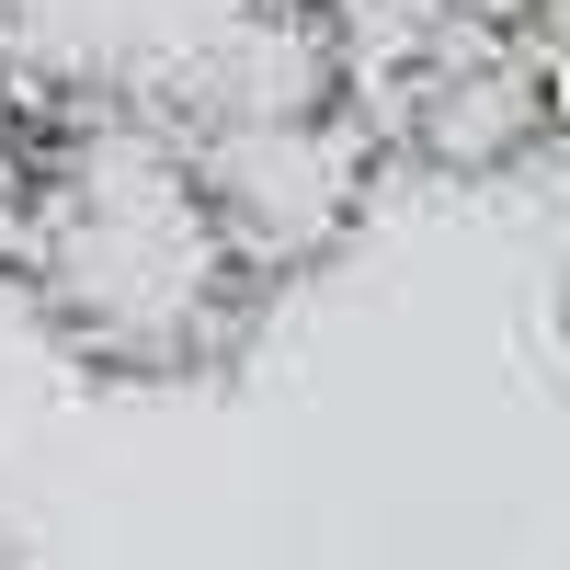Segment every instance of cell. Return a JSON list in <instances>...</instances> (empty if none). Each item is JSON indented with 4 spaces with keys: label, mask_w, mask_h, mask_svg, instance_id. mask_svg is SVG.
<instances>
[{
    "label": "cell",
    "mask_w": 570,
    "mask_h": 570,
    "mask_svg": "<svg viewBox=\"0 0 570 570\" xmlns=\"http://www.w3.org/2000/svg\"><path fill=\"white\" fill-rule=\"evenodd\" d=\"M12 285L104 376H195L240 343L263 297L206 217L171 115L149 104H69L23 126Z\"/></svg>",
    "instance_id": "6da1fadb"
},
{
    "label": "cell",
    "mask_w": 570,
    "mask_h": 570,
    "mask_svg": "<svg viewBox=\"0 0 570 570\" xmlns=\"http://www.w3.org/2000/svg\"><path fill=\"white\" fill-rule=\"evenodd\" d=\"M171 137H183L195 195L228 228V252H240L252 285L320 274L365 228L376 137L354 126L308 12H252L217 58H195V80L171 104Z\"/></svg>",
    "instance_id": "7a4b0ae2"
},
{
    "label": "cell",
    "mask_w": 570,
    "mask_h": 570,
    "mask_svg": "<svg viewBox=\"0 0 570 570\" xmlns=\"http://www.w3.org/2000/svg\"><path fill=\"white\" fill-rule=\"evenodd\" d=\"M513 46L548 91V126H570V0H513Z\"/></svg>",
    "instance_id": "3957f363"
},
{
    "label": "cell",
    "mask_w": 570,
    "mask_h": 570,
    "mask_svg": "<svg viewBox=\"0 0 570 570\" xmlns=\"http://www.w3.org/2000/svg\"><path fill=\"white\" fill-rule=\"evenodd\" d=\"M12 206H23V126L0 115V274H12Z\"/></svg>",
    "instance_id": "277c9868"
},
{
    "label": "cell",
    "mask_w": 570,
    "mask_h": 570,
    "mask_svg": "<svg viewBox=\"0 0 570 570\" xmlns=\"http://www.w3.org/2000/svg\"><path fill=\"white\" fill-rule=\"evenodd\" d=\"M548 331H559V354H570V274L548 285Z\"/></svg>",
    "instance_id": "5b68a950"
},
{
    "label": "cell",
    "mask_w": 570,
    "mask_h": 570,
    "mask_svg": "<svg viewBox=\"0 0 570 570\" xmlns=\"http://www.w3.org/2000/svg\"><path fill=\"white\" fill-rule=\"evenodd\" d=\"M0 570H23V537H12V513H0Z\"/></svg>",
    "instance_id": "8992f818"
}]
</instances>
